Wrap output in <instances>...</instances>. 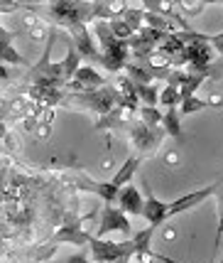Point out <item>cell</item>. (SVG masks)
Returning a JSON list of instances; mask_svg holds the SVG:
<instances>
[{
  "mask_svg": "<svg viewBox=\"0 0 223 263\" xmlns=\"http://www.w3.org/2000/svg\"><path fill=\"white\" fill-rule=\"evenodd\" d=\"M218 192V184H209V187H204V190H196V192H189V195L184 197H177L174 202H167V212L169 217H174V214H184V212H189L194 206H199L201 202H206L211 195Z\"/></svg>",
  "mask_w": 223,
  "mask_h": 263,
  "instance_id": "7",
  "label": "cell"
},
{
  "mask_svg": "<svg viewBox=\"0 0 223 263\" xmlns=\"http://www.w3.org/2000/svg\"><path fill=\"white\" fill-rule=\"evenodd\" d=\"M118 206L123 209L125 214H143V204H145V197L140 195V190L135 184H123L120 192H118Z\"/></svg>",
  "mask_w": 223,
  "mask_h": 263,
  "instance_id": "12",
  "label": "cell"
},
{
  "mask_svg": "<svg viewBox=\"0 0 223 263\" xmlns=\"http://www.w3.org/2000/svg\"><path fill=\"white\" fill-rule=\"evenodd\" d=\"M213 47H216V52H221L223 54V32H218V34H211V40H209Z\"/></svg>",
  "mask_w": 223,
  "mask_h": 263,
  "instance_id": "21",
  "label": "cell"
},
{
  "mask_svg": "<svg viewBox=\"0 0 223 263\" xmlns=\"http://www.w3.org/2000/svg\"><path fill=\"white\" fill-rule=\"evenodd\" d=\"M64 42H67V57L62 59V69H64V79L67 84L74 79V74H76V69L81 67V54H78L76 45H74V40H71V34L64 37Z\"/></svg>",
  "mask_w": 223,
  "mask_h": 263,
  "instance_id": "13",
  "label": "cell"
},
{
  "mask_svg": "<svg viewBox=\"0 0 223 263\" xmlns=\"http://www.w3.org/2000/svg\"><path fill=\"white\" fill-rule=\"evenodd\" d=\"M140 217H145L150 227L159 229V227H162V224H165V221L169 219L167 202H162V199H157V197H152L150 192H147L145 204H143V214H140Z\"/></svg>",
  "mask_w": 223,
  "mask_h": 263,
  "instance_id": "11",
  "label": "cell"
},
{
  "mask_svg": "<svg viewBox=\"0 0 223 263\" xmlns=\"http://www.w3.org/2000/svg\"><path fill=\"white\" fill-rule=\"evenodd\" d=\"M12 40H15V32H8L5 27H0V62L3 64H10V67H23L27 69V59L12 47Z\"/></svg>",
  "mask_w": 223,
  "mask_h": 263,
  "instance_id": "10",
  "label": "cell"
},
{
  "mask_svg": "<svg viewBox=\"0 0 223 263\" xmlns=\"http://www.w3.org/2000/svg\"><path fill=\"white\" fill-rule=\"evenodd\" d=\"M98 212L100 209H93V212L86 214V217H78V214H74V212H67L64 219H62V224H59V229L52 234V239L47 241L45 246H39V249H37L34 258H37V261H45L47 256H52V253L56 251V246H62V243H71V246H89L91 234L84 231V224H86L89 219L98 217Z\"/></svg>",
  "mask_w": 223,
  "mask_h": 263,
  "instance_id": "1",
  "label": "cell"
},
{
  "mask_svg": "<svg viewBox=\"0 0 223 263\" xmlns=\"http://www.w3.org/2000/svg\"><path fill=\"white\" fill-rule=\"evenodd\" d=\"M89 258H93L96 263H118V261H130L137 256V241L130 234L123 241H111L103 236H91L89 239Z\"/></svg>",
  "mask_w": 223,
  "mask_h": 263,
  "instance_id": "4",
  "label": "cell"
},
{
  "mask_svg": "<svg viewBox=\"0 0 223 263\" xmlns=\"http://www.w3.org/2000/svg\"><path fill=\"white\" fill-rule=\"evenodd\" d=\"M118 101H120L118 86L103 84L98 89H89V91H67V89H64L59 106H69V108H78V111L106 116Z\"/></svg>",
  "mask_w": 223,
  "mask_h": 263,
  "instance_id": "2",
  "label": "cell"
},
{
  "mask_svg": "<svg viewBox=\"0 0 223 263\" xmlns=\"http://www.w3.org/2000/svg\"><path fill=\"white\" fill-rule=\"evenodd\" d=\"M162 128L172 138H181V118L177 114V106L167 108V114H162Z\"/></svg>",
  "mask_w": 223,
  "mask_h": 263,
  "instance_id": "16",
  "label": "cell"
},
{
  "mask_svg": "<svg viewBox=\"0 0 223 263\" xmlns=\"http://www.w3.org/2000/svg\"><path fill=\"white\" fill-rule=\"evenodd\" d=\"M135 93L143 106H157V101H159L157 86H152V84H135Z\"/></svg>",
  "mask_w": 223,
  "mask_h": 263,
  "instance_id": "17",
  "label": "cell"
},
{
  "mask_svg": "<svg viewBox=\"0 0 223 263\" xmlns=\"http://www.w3.org/2000/svg\"><path fill=\"white\" fill-rule=\"evenodd\" d=\"M103 84H108V79H103L93 67H78L74 79L69 81L64 89L67 91H89V89H98Z\"/></svg>",
  "mask_w": 223,
  "mask_h": 263,
  "instance_id": "8",
  "label": "cell"
},
{
  "mask_svg": "<svg viewBox=\"0 0 223 263\" xmlns=\"http://www.w3.org/2000/svg\"><path fill=\"white\" fill-rule=\"evenodd\" d=\"M74 187L81 190V192H93V195H98L100 199H103V204H113V202L118 199V192H120L111 180H108V182H93L89 177H78L76 182H74Z\"/></svg>",
  "mask_w": 223,
  "mask_h": 263,
  "instance_id": "9",
  "label": "cell"
},
{
  "mask_svg": "<svg viewBox=\"0 0 223 263\" xmlns=\"http://www.w3.org/2000/svg\"><path fill=\"white\" fill-rule=\"evenodd\" d=\"M179 116H189L194 111H201V108H223V101H204V99H196V96H189V99H181L179 103Z\"/></svg>",
  "mask_w": 223,
  "mask_h": 263,
  "instance_id": "15",
  "label": "cell"
},
{
  "mask_svg": "<svg viewBox=\"0 0 223 263\" xmlns=\"http://www.w3.org/2000/svg\"><path fill=\"white\" fill-rule=\"evenodd\" d=\"M125 130H128V136H130V143L137 148V155L159 150L162 138H165V128L162 126H147L140 118L128 121V123H125Z\"/></svg>",
  "mask_w": 223,
  "mask_h": 263,
  "instance_id": "5",
  "label": "cell"
},
{
  "mask_svg": "<svg viewBox=\"0 0 223 263\" xmlns=\"http://www.w3.org/2000/svg\"><path fill=\"white\" fill-rule=\"evenodd\" d=\"M216 263H223V256H221V261H216Z\"/></svg>",
  "mask_w": 223,
  "mask_h": 263,
  "instance_id": "23",
  "label": "cell"
},
{
  "mask_svg": "<svg viewBox=\"0 0 223 263\" xmlns=\"http://www.w3.org/2000/svg\"><path fill=\"white\" fill-rule=\"evenodd\" d=\"M159 103H162V106H167V108H172V106L181 103V96H179V89H177V86L167 84V86L159 91Z\"/></svg>",
  "mask_w": 223,
  "mask_h": 263,
  "instance_id": "19",
  "label": "cell"
},
{
  "mask_svg": "<svg viewBox=\"0 0 223 263\" xmlns=\"http://www.w3.org/2000/svg\"><path fill=\"white\" fill-rule=\"evenodd\" d=\"M98 231H96V236H106V234H111V231H115V234H123V236H130L133 234V227H130V221H128V217H125V212L120 209V206H113V204H103L98 212Z\"/></svg>",
  "mask_w": 223,
  "mask_h": 263,
  "instance_id": "6",
  "label": "cell"
},
{
  "mask_svg": "<svg viewBox=\"0 0 223 263\" xmlns=\"http://www.w3.org/2000/svg\"><path fill=\"white\" fill-rule=\"evenodd\" d=\"M137 116H140V121L147 123V126H162V114L157 111V106H143V103H140Z\"/></svg>",
  "mask_w": 223,
  "mask_h": 263,
  "instance_id": "18",
  "label": "cell"
},
{
  "mask_svg": "<svg viewBox=\"0 0 223 263\" xmlns=\"http://www.w3.org/2000/svg\"><path fill=\"white\" fill-rule=\"evenodd\" d=\"M56 263H89V256H86V253H76V256H69V258L56 261Z\"/></svg>",
  "mask_w": 223,
  "mask_h": 263,
  "instance_id": "20",
  "label": "cell"
},
{
  "mask_svg": "<svg viewBox=\"0 0 223 263\" xmlns=\"http://www.w3.org/2000/svg\"><path fill=\"white\" fill-rule=\"evenodd\" d=\"M0 79H12V74H10V69H8V64H3V62H0Z\"/></svg>",
  "mask_w": 223,
  "mask_h": 263,
  "instance_id": "22",
  "label": "cell"
},
{
  "mask_svg": "<svg viewBox=\"0 0 223 263\" xmlns=\"http://www.w3.org/2000/svg\"><path fill=\"white\" fill-rule=\"evenodd\" d=\"M93 34L98 37V64L106 67L108 71L118 74L123 71L125 64L130 62V45L128 40H118L115 34L111 32V27L106 20H96L93 25Z\"/></svg>",
  "mask_w": 223,
  "mask_h": 263,
  "instance_id": "3",
  "label": "cell"
},
{
  "mask_svg": "<svg viewBox=\"0 0 223 263\" xmlns=\"http://www.w3.org/2000/svg\"><path fill=\"white\" fill-rule=\"evenodd\" d=\"M140 165H143V155H130V158H128V160L120 165V170H118L111 177V182L115 184L118 190H120L123 184H128L130 180H133V175L137 172V167H140Z\"/></svg>",
  "mask_w": 223,
  "mask_h": 263,
  "instance_id": "14",
  "label": "cell"
}]
</instances>
